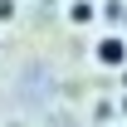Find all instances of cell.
Listing matches in <instances>:
<instances>
[{"label":"cell","instance_id":"7a4b0ae2","mask_svg":"<svg viewBox=\"0 0 127 127\" xmlns=\"http://www.w3.org/2000/svg\"><path fill=\"white\" fill-rule=\"evenodd\" d=\"M68 20L73 25H93V0H73L68 5Z\"/></svg>","mask_w":127,"mask_h":127},{"label":"cell","instance_id":"3957f363","mask_svg":"<svg viewBox=\"0 0 127 127\" xmlns=\"http://www.w3.org/2000/svg\"><path fill=\"white\" fill-rule=\"evenodd\" d=\"M15 15V0H0V20H10Z\"/></svg>","mask_w":127,"mask_h":127},{"label":"cell","instance_id":"6da1fadb","mask_svg":"<svg viewBox=\"0 0 127 127\" xmlns=\"http://www.w3.org/2000/svg\"><path fill=\"white\" fill-rule=\"evenodd\" d=\"M93 59L103 64V68H127V39L122 34H103L93 44Z\"/></svg>","mask_w":127,"mask_h":127}]
</instances>
